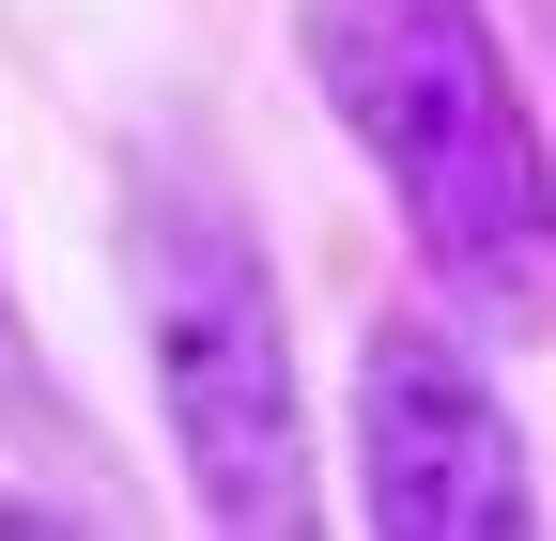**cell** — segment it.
I'll use <instances>...</instances> for the list:
<instances>
[{
  "label": "cell",
  "mask_w": 556,
  "mask_h": 541,
  "mask_svg": "<svg viewBox=\"0 0 556 541\" xmlns=\"http://www.w3.org/2000/svg\"><path fill=\"white\" fill-rule=\"evenodd\" d=\"M294 62L356 124V155L402 201L448 310L495 341L556 325V155L510 78L495 0H294Z\"/></svg>",
  "instance_id": "cell-1"
},
{
  "label": "cell",
  "mask_w": 556,
  "mask_h": 541,
  "mask_svg": "<svg viewBox=\"0 0 556 541\" xmlns=\"http://www.w3.org/2000/svg\"><path fill=\"white\" fill-rule=\"evenodd\" d=\"M124 310H139V372H155V418L186 449L201 526H309V372H294V310H278V263L248 232V201L186 155L124 171Z\"/></svg>",
  "instance_id": "cell-2"
},
{
  "label": "cell",
  "mask_w": 556,
  "mask_h": 541,
  "mask_svg": "<svg viewBox=\"0 0 556 541\" xmlns=\"http://www.w3.org/2000/svg\"><path fill=\"white\" fill-rule=\"evenodd\" d=\"M356 511L387 541H526L541 526V464L495 356L433 310H387L356 341Z\"/></svg>",
  "instance_id": "cell-3"
},
{
  "label": "cell",
  "mask_w": 556,
  "mask_h": 541,
  "mask_svg": "<svg viewBox=\"0 0 556 541\" xmlns=\"http://www.w3.org/2000/svg\"><path fill=\"white\" fill-rule=\"evenodd\" d=\"M0 387H31V356H16V263H0Z\"/></svg>",
  "instance_id": "cell-4"
}]
</instances>
